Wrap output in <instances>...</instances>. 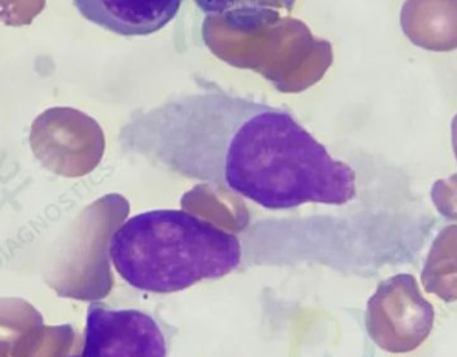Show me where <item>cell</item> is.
Instances as JSON below:
<instances>
[{
    "label": "cell",
    "mask_w": 457,
    "mask_h": 357,
    "mask_svg": "<svg viewBox=\"0 0 457 357\" xmlns=\"http://www.w3.org/2000/svg\"><path fill=\"white\" fill-rule=\"evenodd\" d=\"M120 141L174 173L220 185L268 211L344 206L357 197L353 169L289 110L217 86L136 110Z\"/></svg>",
    "instance_id": "6da1fadb"
},
{
    "label": "cell",
    "mask_w": 457,
    "mask_h": 357,
    "mask_svg": "<svg viewBox=\"0 0 457 357\" xmlns=\"http://www.w3.org/2000/svg\"><path fill=\"white\" fill-rule=\"evenodd\" d=\"M112 267L128 286L170 295L230 275L242 262L238 237L182 209L130 217L109 243Z\"/></svg>",
    "instance_id": "7a4b0ae2"
},
{
    "label": "cell",
    "mask_w": 457,
    "mask_h": 357,
    "mask_svg": "<svg viewBox=\"0 0 457 357\" xmlns=\"http://www.w3.org/2000/svg\"><path fill=\"white\" fill-rule=\"evenodd\" d=\"M435 324V308L415 276L400 273L378 286L368 304L367 328L381 350L410 353L424 345Z\"/></svg>",
    "instance_id": "3957f363"
},
{
    "label": "cell",
    "mask_w": 457,
    "mask_h": 357,
    "mask_svg": "<svg viewBox=\"0 0 457 357\" xmlns=\"http://www.w3.org/2000/svg\"><path fill=\"white\" fill-rule=\"evenodd\" d=\"M168 337L154 316L91 303L82 350L72 357H168Z\"/></svg>",
    "instance_id": "277c9868"
},
{
    "label": "cell",
    "mask_w": 457,
    "mask_h": 357,
    "mask_svg": "<svg viewBox=\"0 0 457 357\" xmlns=\"http://www.w3.org/2000/svg\"><path fill=\"white\" fill-rule=\"evenodd\" d=\"M184 0H74L91 23L122 37H147L168 26Z\"/></svg>",
    "instance_id": "5b68a950"
},
{
    "label": "cell",
    "mask_w": 457,
    "mask_h": 357,
    "mask_svg": "<svg viewBox=\"0 0 457 357\" xmlns=\"http://www.w3.org/2000/svg\"><path fill=\"white\" fill-rule=\"evenodd\" d=\"M206 15L224 19L231 29L254 31L292 12L297 0H193Z\"/></svg>",
    "instance_id": "8992f818"
},
{
    "label": "cell",
    "mask_w": 457,
    "mask_h": 357,
    "mask_svg": "<svg viewBox=\"0 0 457 357\" xmlns=\"http://www.w3.org/2000/svg\"><path fill=\"white\" fill-rule=\"evenodd\" d=\"M421 283L428 294L443 302H457L456 224L443 228L432 243L421 270Z\"/></svg>",
    "instance_id": "52a82bcc"
},
{
    "label": "cell",
    "mask_w": 457,
    "mask_h": 357,
    "mask_svg": "<svg viewBox=\"0 0 457 357\" xmlns=\"http://www.w3.org/2000/svg\"><path fill=\"white\" fill-rule=\"evenodd\" d=\"M432 201L443 217L457 221V174L435 184Z\"/></svg>",
    "instance_id": "ba28073f"
}]
</instances>
